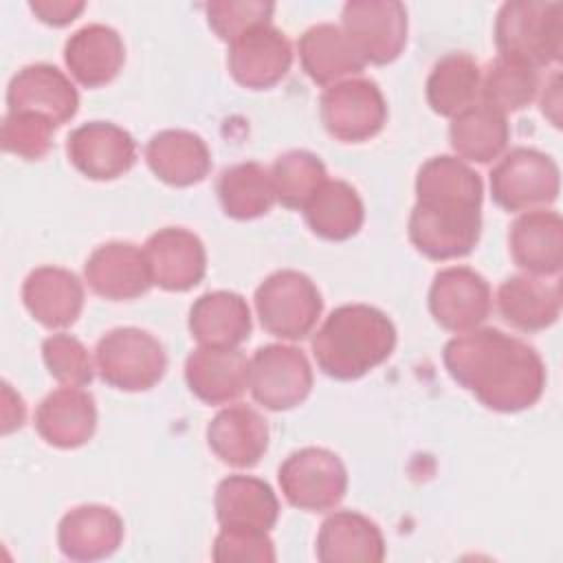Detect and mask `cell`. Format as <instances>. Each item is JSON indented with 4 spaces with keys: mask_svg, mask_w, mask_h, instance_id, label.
<instances>
[{
    "mask_svg": "<svg viewBox=\"0 0 563 563\" xmlns=\"http://www.w3.org/2000/svg\"><path fill=\"white\" fill-rule=\"evenodd\" d=\"M277 479L290 506L308 512H325L341 504L347 490V471L341 457L321 446H306L290 453Z\"/></svg>",
    "mask_w": 563,
    "mask_h": 563,
    "instance_id": "ba28073f",
    "label": "cell"
},
{
    "mask_svg": "<svg viewBox=\"0 0 563 563\" xmlns=\"http://www.w3.org/2000/svg\"><path fill=\"white\" fill-rule=\"evenodd\" d=\"M22 301L31 317L46 328H66L77 321L84 308L79 277L59 266L33 268L22 284Z\"/></svg>",
    "mask_w": 563,
    "mask_h": 563,
    "instance_id": "7402d4cb",
    "label": "cell"
},
{
    "mask_svg": "<svg viewBox=\"0 0 563 563\" xmlns=\"http://www.w3.org/2000/svg\"><path fill=\"white\" fill-rule=\"evenodd\" d=\"M249 387L253 398L271 411H288L301 405L312 389V367L308 356L284 343L255 350L249 361Z\"/></svg>",
    "mask_w": 563,
    "mask_h": 563,
    "instance_id": "8fae6325",
    "label": "cell"
},
{
    "mask_svg": "<svg viewBox=\"0 0 563 563\" xmlns=\"http://www.w3.org/2000/svg\"><path fill=\"white\" fill-rule=\"evenodd\" d=\"M145 161L156 178L174 187L196 185L211 169L207 143L189 130L156 132L145 145Z\"/></svg>",
    "mask_w": 563,
    "mask_h": 563,
    "instance_id": "4316f807",
    "label": "cell"
},
{
    "mask_svg": "<svg viewBox=\"0 0 563 563\" xmlns=\"http://www.w3.org/2000/svg\"><path fill=\"white\" fill-rule=\"evenodd\" d=\"M64 62L81 86L99 88L119 75L125 62V46L112 26L95 22L77 29L66 40Z\"/></svg>",
    "mask_w": 563,
    "mask_h": 563,
    "instance_id": "cb8c5ba5",
    "label": "cell"
},
{
    "mask_svg": "<svg viewBox=\"0 0 563 563\" xmlns=\"http://www.w3.org/2000/svg\"><path fill=\"white\" fill-rule=\"evenodd\" d=\"M341 29L365 64H389L407 44V9L398 0H350Z\"/></svg>",
    "mask_w": 563,
    "mask_h": 563,
    "instance_id": "30bf717a",
    "label": "cell"
},
{
    "mask_svg": "<svg viewBox=\"0 0 563 563\" xmlns=\"http://www.w3.org/2000/svg\"><path fill=\"white\" fill-rule=\"evenodd\" d=\"M541 112L559 128L561 125V75H554L541 97Z\"/></svg>",
    "mask_w": 563,
    "mask_h": 563,
    "instance_id": "7bdbcfd3",
    "label": "cell"
},
{
    "mask_svg": "<svg viewBox=\"0 0 563 563\" xmlns=\"http://www.w3.org/2000/svg\"><path fill=\"white\" fill-rule=\"evenodd\" d=\"M95 367L101 380L114 389L145 391L163 378L167 354L147 330L114 328L97 341Z\"/></svg>",
    "mask_w": 563,
    "mask_h": 563,
    "instance_id": "8992f818",
    "label": "cell"
},
{
    "mask_svg": "<svg viewBox=\"0 0 563 563\" xmlns=\"http://www.w3.org/2000/svg\"><path fill=\"white\" fill-rule=\"evenodd\" d=\"M207 442L220 462L251 468L268 449V424L253 407L233 405L213 416L207 427Z\"/></svg>",
    "mask_w": 563,
    "mask_h": 563,
    "instance_id": "ffe728a7",
    "label": "cell"
},
{
    "mask_svg": "<svg viewBox=\"0 0 563 563\" xmlns=\"http://www.w3.org/2000/svg\"><path fill=\"white\" fill-rule=\"evenodd\" d=\"M66 154L77 172L92 180H112L132 169L136 143L128 130L110 121H90L66 139Z\"/></svg>",
    "mask_w": 563,
    "mask_h": 563,
    "instance_id": "4fadbf2b",
    "label": "cell"
},
{
    "mask_svg": "<svg viewBox=\"0 0 563 563\" xmlns=\"http://www.w3.org/2000/svg\"><path fill=\"white\" fill-rule=\"evenodd\" d=\"M303 216L314 235L323 240H350L365 220L358 191L345 180H325L306 202Z\"/></svg>",
    "mask_w": 563,
    "mask_h": 563,
    "instance_id": "4dcf8cb0",
    "label": "cell"
},
{
    "mask_svg": "<svg viewBox=\"0 0 563 563\" xmlns=\"http://www.w3.org/2000/svg\"><path fill=\"white\" fill-rule=\"evenodd\" d=\"M84 275L92 292L110 301L136 299L154 284L145 251L132 242L97 246L86 260Z\"/></svg>",
    "mask_w": 563,
    "mask_h": 563,
    "instance_id": "e0dca14e",
    "label": "cell"
},
{
    "mask_svg": "<svg viewBox=\"0 0 563 563\" xmlns=\"http://www.w3.org/2000/svg\"><path fill=\"white\" fill-rule=\"evenodd\" d=\"M493 308L488 282L468 266H449L435 273L429 288V312L451 332H468L484 323Z\"/></svg>",
    "mask_w": 563,
    "mask_h": 563,
    "instance_id": "7c38bea8",
    "label": "cell"
},
{
    "mask_svg": "<svg viewBox=\"0 0 563 563\" xmlns=\"http://www.w3.org/2000/svg\"><path fill=\"white\" fill-rule=\"evenodd\" d=\"M123 541V519L108 506L84 504L68 510L57 526V543L73 561H99Z\"/></svg>",
    "mask_w": 563,
    "mask_h": 563,
    "instance_id": "44dd1931",
    "label": "cell"
},
{
    "mask_svg": "<svg viewBox=\"0 0 563 563\" xmlns=\"http://www.w3.org/2000/svg\"><path fill=\"white\" fill-rule=\"evenodd\" d=\"M185 380L202 402H231L249 387V361L235 347L200 345L185 361Z\"/></svg>",
    "mask_w": 563,
    "mask_h": 563,
    "instance_id": "ac0fdd59",
    "label": "cell"
},
{
    "mask_svg": "<svg viewBox=\"0 0 563 563\" xmlns=\"http://www.w3.org/2000/svg\"><path fill=\"white\" fill-rule=\"evenodd\" d=\"M216 517L222 528L268 532L279 517L275 490L253 475H229L216 488Z\"/></svg>",
    "mask_w": 563,
    "mask_h": 563,
    "instance_id": "484cf974",
    "label": "cell"
},
{
    "mask_svg": "<svg viewBox=\"0 0 563 563\" xmlns=\"http://www.w3.org/2000/svg\"><path fill=\"white\" fill-rule=\"evenodd\" d=\"M317 559L321 563H380L385 559L383 532L369 517L339 510L321 523Z\"/></svg>",
    "mask_w": 563,
    "mask_h": 563,
    "instance_id": "d4e9b609",
    "label": "cell"
},
{
    "mask_svg": "<svg viewBox=\"0 0 563 563\" xmlns=\"http://www.w3.org/2000/svg\"><path fill=\"white\" fill-rule=\"evenodd\" d=\"M325 130L343 143H363L376 136L387 121V103L376 81L343 79L323 90L319 99Z\"/></svg>",
    "mask_w": 563,
    "mask_h": 563,
    "instance_id": "9c48e42d",
    "label": "cell"
},
{
    "mask_svg": "<svg viewBox=\"0 0 563 563\" xmlns=\"http://www.w3.org/2000/svg\"><path fill=\"white\" fill-rule=\"evenodd\" d=\"M189 332L200 345L238 347L251 334V310L242 295L213 290L189 308Z\"/></svg>",
    "mask_w": 563,
    "mask_h": 563,
    "instance_id": "83f0119b",
    "label": "cell"
},
{
    "mask_svg": "<svg viewBox=\"0 0 563 563\" xmlns=\"http://www.w3.org/2000/svg\"><path fill=\"white\" fill-rule=\"evenodd\" d=\"M2 433H11L13 429H20L24 422V402L18 394H13L11 385H2Z\"/></svg>",
    "mask_w": 563,
    "mask_h": 563,
    "instance_id": "b9f144b4",
    "label": "cell"
},
{
    "mask_svg": "<svg viewBox=\"0 0 563 563\" xmlns=\"http://www.w3.org/2000/svg\"><path fill=\"white\" fill-rule=\"evenodd\" d=\"M497 306L504 321L512 328L539 332L556 323L561 314V288L537 277L512 275L499 284Z\"/></svg>",
    "mask_w": 563,
    "mask_h": 563,
    "instance_id": "f546056e",
    "label": "cell"
},
{
    "mask_svg": "<svg viewBox=\"0 0 563 563\" xmlns=\"http://www.w3.org/2000/svg\"><path fill=\"white\" fill-rule=\"evenodd\" d=\"M449 139L455 154L471 163H490L501 156L508 145L510 128L506 114L486 103H473L453 117Z\"/></svg>",
    "mask_w": 563,
    "mask_h": 563,
    "instance_id": "1f68e13d",
    "label": "cell"
},
{
    "mask_svg": "<svg viewBox=\"0 0 563 563\" xmlns=\"http://www.w3.org/2000/svg\"><path fill=\"white\" fill-rule=\"evenodd\" d=\"M482 70L468 53H446L427 77V103L440 117H457L479 95Z\"/></svg>",
    "mask_w": 563,
    "mask_h": 563,
    "instance_id": "d6a6232c",
    "label": "cell"
},
{
    "mask_svg": "<svg viewBox=\"0 0 563 563\" xmlns=\"http://www.w3.org/2000/svg\"><path fill=\"white\" fill-rule=\"evenodd\" d=\"M510 255L530 275H556L563 266V220L556 211L521 213L508 233Z\"/></svg>",
    "mask_w": 563,
    "mask_h": 563,
    "instance_id": "603a6c76",
    "label": "cell"
},
{
    "mask_svg": "<svg viewBox=\"0 0 563 563\" xmlns=\"http://www.w3.org/2000/svg\"><path fill=\"white\" fill-rule=\"evenodd\" d=\"M143 251L152 282L163 290L185 292L198 286L207 273L202 240L183 227H165L152 233Z\"/></svg>",
    "mask_w": 563,
    "mask_h": 563,
    "instance_id": "2e32d148",
    "label": "cell"
},
{
    "mask_svg": "<svg viewBox=\"0 0 563 563\" xmlns=\"http://www.w3.org/2000/svg\"><path fill=\"white\" fill-rule=\"evenodd\" d=\"M299 62L306 75L319 86H332L358 75L365 66L341 26L321 22L306 29L297 42Z\"/></svg>",
    "mask_w": 563,
    "mask_h": 563,
    "instance_id": "f1b7e54d",
    "label": "cell"
},
{
    "mask_svg": "<svg viewBox=\"0 0 563 563\" xmlns=\"http://www.w3.org/2000/svg\"><path fill=\"white\" fill-rule=\"evenodd\" d=\"M442 361L449 376L493 411H523L545 389V365L539 352L497 328L453 336L444 345Z\"/></svg>",
    "mask_w": 563,
    "mask_h": 563,
    "instance_id": "7a4b0ae2",
    "label": "cell"
},
{
    "mask_svg": "<svg viewBox=\"0 0 563 563\" xmlns=\"http://www.w3.org/2000/svg\"><path fill=\"white\" fill-rule=\"evenodd\" d=\"M499 55L534 68L556 64L563 55V4L543 0L504 2L495 18Z\"/></svg>",
    "mask_w": 563,
    "mask_h": 563,
    "instance_id": "277c9868",
    "label": "cell"
},
{
    "mask_svg": "<svg viewBox=\"0 0 563 563\" xmlns=\"http://www.w3.org/2000/svg\"><path fill=\"white\" fill-rule=\"evenodd\" d=\"M255 310L262 328L279 339H306L323 310L317 284L299 271H277L255 290Z\"/></svg>",
    "mask_w": 563,
    "mask_h": 563,
    "instance_id": "5b68a950",
    "label": "cell"
},
{
    "mask_svg": "<svg viewBox=\"0 0 563 563\" xmlns=\"http://www.w3.org/2000/svg\"><path fill=\"white\" fill-rule=\"evenodd\" d=\"M275 198L288 209H303L314 191L328 180L325 165L308 150H290L275 158L271 167Z\"/></svg>",
    "mask_w": 563,
    "mask_h": 563,
    "instance_id": "d590c367",
    "label": "cell"
},
{
    "mask_svg": "<svg viewBox=\"0 0 563 563\" xmlns=\"http://www.w3.org/2000/svg\"><path fill=\"white\" fill-rule=\"evenodd\" d=\"M484 185L457 156H433L416 176V205L409 216V240L429 260L468 255L482 233Z\"/></svg>",
    "mask_w": 563,
    "mask_h": 563,
    "instance_id": "6da1fadb",
    "label": "cell"
},
{
    "mask_svg": "<svg viewBox=\"0 0 563 563\" xmlns=\"http://www.w3.org/2000/svg\"><path fill=\"white\" fill-rule=\"evenodd\" d=\"M35 429L42 440L57 449L86 444L97 429V405L92 394L79 387L51 391L35 409Z\"/></svg>",
    "mask_w": 563,
    "mask_h": 563,
    "instance_id": "d6986e66",
    "label": "cell"
},
{
    "mask_svg": "<svg viewBox=\"0 0 563 563\" xmlns=\"http://www.w3.org/2000/svg\"><path fill=\"white\" fill-rule=\"evenodd\" d=\"M227 64L240 86L266 90L288 75L292 66V46L284 31L264 24L231 42Z\"/></svg>",
    "mask_w": 563,
    "mask_h": 563,
    "instance_id": "5bb4252c",
    "label": "cell"
},
{
    "mask_svg": "<svg viewBox=\"0 0 563 563\" xmlns=\"http://www.w3.org/2000/svg\"><path fill=\"white\" fill-rule=\"evenodd\" d=\"M396 347L391 319L367 303L334 308L312 336L319 369L336 380H356L385 363Z\"/></svg>",
    "mask_w": 563,
    "mask_h": 563,
    "instance_id": "3957f363",
    "label": "cell"
},
{
    "mask_svg": "<svg viewBox=\"0 0 563 563\" xmlns=\"http://www.w3.org/2000/svg\"><path fill=\"white\" fill-rule=\"evenodd\" d=\"M11 112H35L57 125L70 121L79 108L75 84L53 64H29L20 68L7 88Z\"/></svg>",
    "mask_w": 563,
    "mask_h": 563,
    "instance_id": "9a60e30c",
    "label": "cell"
},
{
    "mask_svg": "<svg viewBox=\"0 0 563 563\" xmlns=\"http://www.w3.org/2000/svg\"><path fill=\"white\" fill-rule=\"evenodd\" d=\"M275 4L264 0H213L205 4L211 31L224 40L235 42L240 35L271 24Z\"/></svg>",
    "mask_w": 563,
    "mask_h": 563,
    "instance_id": "f35d334b",
    "label": "cell"
},
{
    "mask_svg": "<svg viewBox=\"0 0 563 563\" xmlns=\"http://www.w3.org/2000/svg\"><path fill=\"white\" fill-rule=\"evenodd\" d=\"M53 130L55 123L42 114L7 110L0 125V145L24 161H40L51 152Z\"/></svg>",
    "mask_w": 563,
    "mask_h": 563,
    "instance_id": "8d00e7d4",
    "label": "cell"
},
{
    "mask_svg": "<svg viewBox=\"0 0 563 563\" xmlns=\"http://www.w3.org/2000/svg\"><path fill=\"white\" fill-rule=\"evenodd\" d=\"M29 9L35 13V18L40 22H44L48 26H66L86 9V2H81V0H33V2H29Z\"/></svg>",
    "mask_w": 563,
    "mask_h": 563,
    "instance_id": "60d3db41",
    "label": "cell"
},
{
    "mask_svg": "<svg viewBox=\"0 0 563 563\" xmlns=\"http://www.w3.org/2000/svg\"><path fill=\"white\" fill-rule=\"evenodd\" d=\"M211 556L218 563H273L275 545L264 530L222 528L213 541Z\"/></svg>",
    "mask_w": 563,
    "mask_h": 563,
    "instance_id": "ab89813d",
    "label": "cell"
},
{
    "mask_svg": "<svg viewBox=\"0 0 563 563\" xmlns=\"http://www.w3.org/2000/svg\"><path fill=\"white\" fill-rule=\"evenodd\" d=\"M561 174L552 156L532 150H510L490 172V196L506 211H534L559 198Z\"/></svg>",
    "mask_w": 563,
    "mask_h": 563,
    "instance_id": "52a82bcc",
    "label": "cell"
},
{
    "mask_svg": "<svg viewBox=\"0 0 563 563\" xmlns=\"http://www.w3.org/2000/svg\"><path fill=\"white\" fill-rule=\"evenodd\" d=\"M216 191L224 213L235 220L260 218L277 202L271 169L255 161L227 167L218 176Z\"/></svg>",
    "mask_w": 563,
    "mask_h": 563,
    "instance_id": "836d02e7",
    "label": "cell"
},
{
    "mask_svg": "<svg viewBox=\"0 0 563 563\" xmlns=\"http://www.w3.org/2000/svg\"><path fill=\"white\" fill-rule=\"evenodd\" d=\"M42 356L48 374L64 387H86L95 376L86 345L70 334H51L42 341Z\"/></svg>",
    "mask_w": 563,
    "mask_h": 563,
    "instance_id": "74e56055",
    "label": "cell"
},
{
    "mask_svg": "<svg viewBox=\"0 0 563 563\" xmlns=\"http://www.w3.org/2000/svg\"><path fill=\"white\" fill-rule=\"evenodd\" d=\"M539 90V73L534 66L499 55L488 64L479 84L482 103L495 108L501 114L521 110L532 103Z\"/></svg>",
    "mask_w": 563,
    "mask_h": 563,
    "instance_id": "e575fe53",
    "label": "cell"
}]
</instances>
